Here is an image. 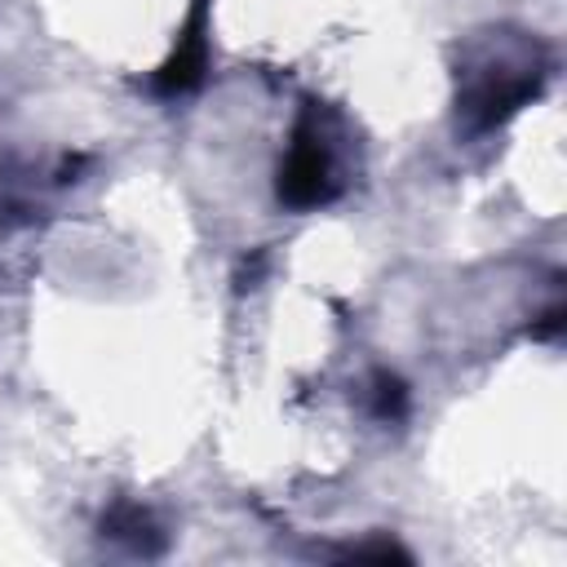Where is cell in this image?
Instances as JSON below:
<instances>
[{
	"mask_svg": "<svg viewBox=\"0 0 567 567\" xmlns=\"http://www.w3.org/2000/svg\"><path fill=\"white\" fill-rule=\"evenodd\" d=\"M332 195V159H328V146L319 137V128L310 120L297 124V137H292V151L279 168V199L292 204V208H310V204H323Z\"/></svg>",
	"mask_w": 567,
	"mask_h": 567,
	"instance_id": "obj_1",
	"label": "cell"
},
{
	"mask_svg": "<svg viewBox=\"0 0 567 567\" xmlns=\"http://www.w3.org/2000/svg\"><path fill=\"white\" fill-rule=\"evenodd\" d=\"M199 75H204V35L190 27L186 31V40H182V49L159 66V89L164 93H186V89H195L199 84Z\"/></svg>",
	"mask_w": 567,
	"mask_h": 567,
	"instance_id": "obj_2",
	"label": "cell"
},
{
	"mask_svg": "<svg viewBox=\"0 0 567 567\" xmlns=\"http://www.w3.org/2000/svg\"><path fill=\"white\" fill-rule=\"evenodd\" d=\"M403 408V385L394 377H377V412L381 416H394Z\"/></svg>",
	"mask_w": 567,
	"mask_h": 567,
	"instance_id": "obj_3",
	"label": "cell"
}]
</instances>
